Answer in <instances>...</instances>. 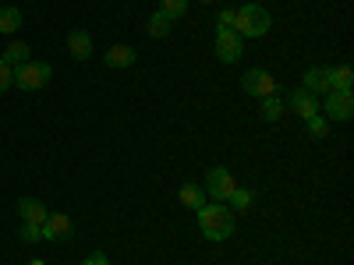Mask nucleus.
Wrapping results in <instances>:
<instances>
[{"label":"nucleus","mask_w":354,"mask_h":265,"mask_svg":"<svg viewBox=\"0 0 354 265\" xmlns=\"http://www.w3.org/2000/svg\"><path fill=\"white\" fill-rule=\"evenodd\" d=\"M241 88H245L248 96L266 99V96H277V78L266 71V68H248V75L241 78Z\"/></svg>","instance_id":"0eeeda50"},{"label":"nucleus","mask_w":354,"mask_h":265,"mask_svg":"<svg viewBox=\"0 0 354 265\" xmlns=\"http://www.w3.org/2000/svg\"><path fill=\"white\" fill-rule=\"evenodd\" d=\"M18 237H21V244H39L43 233H39L36 223H21V226H18Z\"/></svg>","instance_id":"5701e85b"},{"label":"nucleus","mask_w":354,"mask_h":265,"mask_svg":"<svg viewBox=\"0 0 354 265\" xmlns=\"http://www.w3.org/2000/svg\"><path fill=\"white\" fill-rule=\"evenodd\" d=\"M195 216H198L202 237H205V241H216V244L227 241L230 233H234V226H238V216L230 213V205H227V202H205Z\"/></svg>","instance_id":"f257e3e1"},{"label":"nucleus","mask_w":354,"mask_h":265,"mask_svg":"<svg viewBox=\"0 0 354 265\" xmlns=\"http://www.w3.org/2000/svg\"><path fill=\"white\" fill-rule=\"evenodd\" d=\"M106 68H117V71H124V68H131L135 61H138V53H135V46H124V43H117V46H110L106 50Z\"/></svg>","instance_id":"f8f14e48"},{"label":"nucleus","mask_w":354,"mask_h":265,"mask_svg":"<svg viewBox=\"0 0 354 265\" xmlns=\"http://www.w3.org/2000/svg\"><path fill=\"white\" fill-rule=\"evenodd\" d=\"M177 198H181V205H185V209H192V213H198L202 205L209 202V198H205V191H202V184H192V181H188V184H181Z\"/></svg>","instance_id":"4468645a"},{"label":"nucleus","mask_w":354,"mask_h":265,"mask_svg":"<svg viewBox=\"0 0 354 265\" xmlns=\"http://www.w3.org/2000/svg\"><path fill=\"white\" fill-rule=\"evenodd\" d=\"M39 233H43V241H71V216L50 213V216L39 223Z\"/></svg>","instance_id":"6e6552de"},{"label":"nucleus","mask_w":354,"mask_h":265,"mask_svg":"<svg viewBox=\"0 0 354 265\" xmlns=\"http://www.w3.org/2000/svg\"><path fill=\"white\" fill-rule=\"evenodd\" d=\"M234 14H238V8H223L216 18V28H234Z\"/></svg>","instance_id":"393cba45"},{"label":"nucleus","mask_w":354,"mask_h":265,"mask_svg":"<svg viewBox=\"0 0 354 265\" xmlns=\"http://www.w3.org/2000/svg\"><path fill=\"white\" fill-rule=\"evenodd\" d=\"M68 50H71L75 61H88V57H93V36H88L85 28H71L68 32Z\"/></svg>","instance_id":"9b49d317"},{"label":"nucleus","mask_w":354,"mask_h":265,"mask_svg":"<svg viewBox=\"0 0 354 265\" xmlns=\"http://www.w3.org/2000/svg\"><path fill=\"white\" fill-rule=\"evenodd\" d=\"M82 265H110V258H106V251H93L82 258Z\"/></svg>","instance_id":"a878e982"},{"label":"nucleus","mask_w":354,"mask_h":265,"mask_svg":"<svg viewBox=\"0 0 354 265\" xmlns=\"http://www.w3.org/2000/svg\"><path fill=\"white\" fill-rule=\"evenodd\" d=\"M11 85H15V68L0 61V92H8Z\"/></svg>","instance_id":"b1692460"},{"label":"nucleus","mask_w":354,"mask_h":265,"mask_svg":"<svg viewBox=\"0 0 354 265\" xmlns=\"http://www.w3.org/2000/svg\"><path fill=\"white\" fill-rule=\"evenodd\" d=\"M283 110H287V103H283L280 96H266V99H262L259 117H262L266 124H273V121H280V113H283Z\"/></svg>","instance_id":"6ab92c4d"},{"label":"nucleus","mask_w":354,"mask_h":265,"mask_svg":"<svg viewBox=\"0 0 354 265\" xmlns=\"http://www.w3.org/2000/svg\"><path fill=\"white\" fill-rule=\"evenodd\" d=\"M160 14H167L170 21L188 14V0H160Z\"/></svg>","instance_id":"412c9836"},{"label":"nucleus","mask_w":354,"mask_h":265,"mask_svg":"<svg viewBox=\"0 0 354 265\" xmlns=\"http://www.w3.org/2000/svg\"><path fill=\"white\" fill-rule=\"evenodd\" d=\"M202 4H213V0H202Z\"/></svg>","instance_id":"cd10ccee"},{"label":"nucleus","mask_w":354,"mask_h":265,"mask_svg":"<svg viewBox=\"0 0 354 265\" xmlns=\"http://www.w3.org/2000/svg\"><path fill=\"white\" fill-rule=\"evenodd\" d=\"M170 28H174V21L167 18V14H149V21H145V32H149L153 39H167L170 36Z\"/></svg>","instance_id":"a211bd4d"},{"label":"nucleus","mask_w":354,"mask_h":265,"mask_svg":"<svg viewBox=\"0 0 354 265\" xmlns=\"http://www.w3.org/2000/svg\"><path fill=\"white\" fill-rule=\"evenodd\" d=\"M252 202H255V191H252V188H241V184L234 188L230 198H227V205H230V213H234V216L245 213V209H252Z\"/></svg>","instance_id":"2eb2a0df"},{"label":"nucleus","mask_w":354,"mask_h":265,"mask_svg":"<svg viewBox=\"0 0 354 265\" xmlns=\"http://www.w3.org/2000/svg\"><path fill=\"white\" fill-rule=\"evenodd\" d=\"M270 28H273V14L262 4H245V8H238V14H234V32H238L241 39H262Z\"/></svg>","instance_id":"f03ea898"},{"label":"nucleus","mask_w":354,"mask_h":265,"mask_svg":"<svg viewBox=\"0 0 354 265\" xmlns=\"http://www.w3.org/2000/svg\"><path fill=\"white\" fill-rule=\"evenodd\" d=\"M351 85H354V71L347 64L330 68V88H333V92H351Z\"/></svg>","instance_id":"f3484780"},{"label":"nucleus","mask_w":354,"mask_h":265,"mask_svg":"<svg viewBox=\"0 0 354 265\" xmlns=\"http://www.w3.org/2000/svg\"><path fill=\"white\" fill-rule=\"evenodd\" d=\"M245 53V39L234 28H216V57L220 64H238Z\"/></svg>","instance_id":"423d86ee"},{"label":"nucleus","mask_w":354,"mask_h":265,"mask_svg":"<svg viewBox=\"0 0 354 265\" xmlns=\"http://www.w3.org/2000/svg\"><path fill=\"white\" fill-rule=\"evenodd\" d=\"M28 53H32V50H28V43H11L4 53H0V61H4V64H11V68H21V64H28V61H32Z\"/></svg>","instance_id":"dca6fc26"},{"label":"nucleus","mask_w":354,"mask_h":265,"mask_svg":"<svg viewBox=\"0 0 354 265\" xmlns=\"http://www.w3.org/2000/svg\"><path fill=\"white\" fill-rule=\"evenodd\" d=\"M50 78H53V68L46 61H28V64L15 68V85L21 92H36V88L50 85Z\"/></svg>","instance_id":"7ed1b4c3"},{"label":"nucleus","mask_w":354,"mask_h":265,"mask_svg":"<svg viewBox=\"0 0 354 265\" xmlns=\"http://www.w3.org/2000/svg\"><path fill=\"white\" fill-rule=\"evenodd\" d=\"M234 188H238V181H234V173L223 170V166H213L209 173H205V184H202V191H205L209 202H227Z\"/></svg>","instance_id":"20e7f679"},{"label":"nucleus","mask_w":354,"mask_h":265,"mask_svg":"<svg viewBox=\"0 0 354 265\" xmlns=\"http://www.w3.org/2000/svg\"><path fill=\"white\" fill-rule=\"evenodd\" d=\"M15 209H18V219H21V223H36V226L50 216V213H46V205H43L39 198H18Z\"/></svg>","instance_id":"9d476101"},{"label":"nucleus","mask_w":354,"mask_h":265,"mask_svg":"<svg viewBox=\"0 0 354 265\" xmlns=\"http://www.w3.org/2000/svg\"><path fill=\"white\" fill-rule=\"evenodd\" d=\"M301 88H305V92H312V96H326L330 92V68H308Z\"/></svg>","instance_id":"ddd939ff"},{"label":"nucleus","mask_w":354,"mask_h":265,"mask_svg":"<svg viewBox=\"0 0 354 265\" xmlns=\"http://www.w3.org/2000/svg\"><path fill=\"white\" fill-rule=\"evenodd\" d=\"M290 110L298 113L301 121H308V117H315V113H319V96L305 92V88H294V92H290Z\"/></svg>","instance_id":"1a4fd4ad"},{"label":"nucleus","mask_w":354,"mask_h":265,"mask_svg":"<svg viewBox=\"0 0 354 265\" xmlns=\"http://www.w3.org/2000/svg\"><path fill=\"white\" fill-rule=\"evenodd\" d=\"M28 265H43V262H39V258H36V262H28Z\"/></svg>","instance_id":"bb28decb"},{"label":"nucleus","mask_w":354,"mask_h":265,"mask_svg":"<svg viewBox=\"0 0 354 265\" xmlns=\"http://www.w3.org/2000/svg\"><path fill=\"white\" fill-rule=\"evenodd\" d=\"M319 113L326 117V121H351L354 117V96L351 92H326V99L319 103Z\"/></svg>","instance_id":"39448f33"},{"label":"nucleus","mask_w":354,"mask_h":265,"mask_svg":"<svg viewBox=\"0 0 354 265\" xmlns=\"http://www.w3.org/2000/svg\"><path fill=\"white\" fill-rule=\"evenodd\" d=\"M21 28V11L18 8H0V36H11Z\"/></svg>","instance_id":"aec40b11"},{"label":"nucleus","mask_w":354,"mask_h":265,"mask_svg":"<svg viewBox=\"0 0 354 265\" xmlns=\"http://www.w3.org/2000/svg\"><path fill=\"white\" fill-rule=\"evenodd\" d=\"M308 135L315 138V141H322V138H326L330 135V121H326V117H322V113H315V117H308Z\"/></svg>","instance_id":"4be33fe9"}]
</instances>
